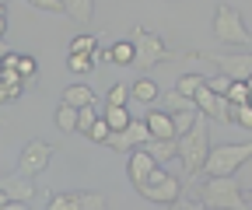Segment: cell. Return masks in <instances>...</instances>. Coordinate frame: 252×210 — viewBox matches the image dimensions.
Listing matches in <instances>:
<instances>
[{
    "mask_svg": "<svg viewBox=\"0 0 252 210\" xmlns=\"http://www.w3.org/2000/svg\"><path fill=\"white\" fill-rule=\"evenodd\" d=\"M67 67H70L74 74H88V70L94 67V60H91L88 53H67Z\"/></svg>",
    "mask_w": 252,
    "mask_h": 210,
    "instance_id": "cell-25",
    "label": "cell"
},
{
    "mask_svg": "<svg viewBox=\"0 0 252 210\" xmlns=\"http://www.w3.org/2000/svg\"><path fill=\"white\" fill-rule=\"evenodd\" d=\"M207 151H210V126H207L203 116H196L193 126L175 137V158H182V172H186L182 175V189L196 182V175L203 172Z\"/></svg>",
    "mask_w": 252,
    "mask_h": 210,
    "instance_id": "cell-1",
    "label": "cell"
},
{
    "mask_svg": "<svg viewBox=\"0 0 252 210\" xmlns=\"http://www.w3.org/2000/svg\"><path fill=\"white\" fill-rule=\"evenodd\" d=\"M63 102L74 105V109H81V105H91L94 102V91H91L88 84H70L67 91H63Z\"/></svg>",
    "mask_w": 252,
    "mask_h": 210,
    "instance_id": "cell-18",
    "label": "cell"
},
{
    "mask_svg": "<svg viewBox=\"0 0 252 210\" xmlns=\"http://www.w3.org/2000/svg\"><path fill=\"white\" fill-rule=\"evenodd\" d=\"M189 60H207V63H214L224 77H231V81H249V74H252V56H249V49H231V53H189Z\"/></svg>",
    "mask_w": 252,
    "mask_h": 210,
    "instance_id": "cell-7",
    "label": "cell"
},
{
    "mask_svg": "<svg viewBox=\"0 0 252 210\" xmlns=\"http://www.w3.org/2000/svg\"><path fill=\"white\" fill-rule=\"evenodd\" d=\"M144 147L151 151V158H154L158 165H165V161L175 158V137H168V140H161V137H147Z\"/></svg>",
    "mask_w": 252,
    "mask_h": 210,
    "instance_id": "cell-16",
    "label": "cell"
},
{
    "mask_svg": "<svg viewBox=\"0 0 252 210\" xmlns=\"http://www.w3.org/2000/svg\"><path fill=\"white\" fill-rule=\"evenodd\" d=\"M102 119L109 123V130H123L133 116H130V109H126V105H105V116H102Z\"/></svg>",
    "mask_w": 252,
    "mask_h": 210,
    "instance_id": "cell-19",
    "label": "cell"
},
{
    "mask_svg": "<svg viewBox=\"0 0 252 210\" xmlns=\"http://www.w3.org/2000/svg\"><path fill=\"white\" fill-rule=\"evenodd\" d=\"M105 196L102 193H53L46 210H102Z\"/></svg>",
    "mask_w": 252,
    "mask_h": 210,
    "instance_id": "cell-11",
    "label": "cell"
},
{
    "mask_svg": "<svg viewBox=\"0 0 252 210\" xmlns=\"http://www.w3.org/2000/svg\"><path fill=\"white\" fill-rule=\"evenodd\" d=\"M144 126H147V133H151V137H161V140L175 137V130H172V116H168V112H161V109H154V105H147Z\"/></svg>",
    "mask_w": 252,
    "mask_h": 210,
    "instance_id": "cell-14",
    "label": "cell"
},
{
    "mask_svg": "<svg viewBox=\"0 0 252 210\" xmlns=\"http://www.w3.org/2000/svg\"><path fill=\"white\" fill-rule=\"evenodd\" d=\"M18 95H21V88H18V84H4V81H0V105L14 102Z\"/></svg>",
    "mask_w": 252,
    "mask_h": 210,
    "instance_id": "cell-32",
    "label": "cell"
},
{
    "mask_svg": "<svg viewBox=\"0 0 252 210\" xmlns=\"http://www.w3.org/2000/svg\"><path fill=\"white\" fill-rule=\"evenodd\" d=\"M193 105H196V112H200V116H210V119H217L220 126H231V102H228L224 95L210 91L207 84H200L196 91H193Z\"/></svg>",
    "mask_w": 252,
    "mask_h": 210,
    "instance_id": "cell-9",
    "label": "cell"
},
{
    "mask_svg": "<svg viewBox=\"0 0 252 210\" xmlns=\"http://www.w3.org/2000/svg\"><path fill=\"white\" fill-rule=\"evenodd\" d=\"M94 49H98V35H77L67 53H88V56H91Z\"/></svg>",
    "mask_w": 252,
    "mask_h": 210,
    "instance_id": "cell-28",
    "label": "cell"
},
{
    "mask_svg": "<svg viewBox=\"0 0 252 210\" xmlns=\"http://www.w3.org/2000/svg\"><path fill=\"white\" fill-rule=\"evenodd\" d=\"M210 91H217V95H224L228 91V84H231V77H224V74H217V77H210V81H203Z\"/></svg>",
    "mask_w": 252,
    "mask_h": 210,
    "instance_id": "cell-33",
    "label": "cell"
},
{
    "mask_svg": "<svg viewBox=\"0 0 252 210\" xmlns=\"http://www.w3.org/2000/svg\"><path fill=\"white\" fill-rule=\"evenodd\" d=\"M94 119H98V112H94V102H91V105H81V109H77V126H74V133H88Z\"/></svg>",
    "mask_w": 252,
    "mask_h": 210,
    "instance_id": "cell-24",
    "label": "cell"
},
{
    "mask_svg": "<svg viewBox=\"0 0 252 210\" xmlns=\"http://www.w3.org/2000/svg\"><path fill=\"white\" fill-rule=\"evenodd\" d=\"M7 35V11H0V39Z\"/></svg>",
    "mask_w": 252,
    "mask_h": 210,
    "instance_id": "cell-35",
    "label": "cell"
},
{
    "mask_svg": "<svg viewBox=\"0 0 252 210\" xmlns=\"http://www.w3.org/2000/svg\"><path fill=\"white\" fill-rule=\"evenodd\" d=\"M196 203L207 210H249V193L238 189L231 175H207L196 186Z\"/></svg>",
    "mask_w": 252,
    "mask_h": 210,
    "instance_id": "cell-2",
    "label": "cell"
},
{
    "mask_svg": "<svg viewBox=\"0 0 252 210\" xmlns=\"http://www.w3.org/2000/svg\"><path fill=\"white\" fill-rule=\"evenodd\" d=\"M137 193L147 200V203H161V207H175L182 200V179L165 172L161 165H154L151 175L144 179V182L137 186Z\"/></svg>",
    "mask_w": 252,
    "mask_h": 210,
    "instance_id": "cell-4",
    "label": "cell"
},
{
    "mask_svg": "<svg viewBox=\"0 0 252 210\" xmlns=\"http://www.w3.org/2000/svg\"><path fill=\"white\" fill-rule=\"evenodd\" d=\"M133 39V63L130 67H137V70H151V67H158V63H165V60L172 56V49L165 46V39L161 35H154V32H147L144 25H133V32H130Z\"/></svg>",
    "mask_w": 252,
    "mask_h": 210,
    "instance_id": "cell-5",
    "label": "cell"
},
{
    "mask_svg": "<svg viewBox=\"0 0 252 210\" xmlns=\"http://www.w3.org/2000/svg\"><path fill=\"white\" fill-rule=\"evenodd\" d=\"M168 116H172V130H175V137H179V133H186L189 126H193V119H196L200 112H196V109H179V112H168Z\"/></svg>",
    "mask_w": 252,
    "mask_h": 210,
    "instance_id": "cell-22",
    "label": "cell"
},
{
    "mask_svg": "<svg viewBox=\"0 0 252 210\" xmlns=\"http://www.w3.org/2000/svg\"><path fill=\"white\" fill-rule=\"evenodd\" d=\"M224 98H228L231 105L249 102V81H231V84H228V91H224Z\"/></svg>",
    "mask_w": 252,
    "mask_h": 210,
    "instance_id": "cell-26",
    "label": "cell"
},
{
    "mask_svg": "<svg viewBox=\"0 0 252 210\" xmlns=\"http://www.w3.org/2000/svg\"><path fill=\"white\" fill-rule=\"evenodd\" d=\"M158 95H161V88H158L151 77H137V81L130 84V98H137V102H144V105H154Z\"/></svg>",
    "mask_w": 252,
    "mask_h": 210,
    "instance_id": "cell-15",
    "label": "cell"
},
{
    "mask_svg": "<svg viewBox=\"0 0 252 210\" xmlns=\"http://www.w3.org/2000/svg\"><path fill=\"white\" fill-rule=\"evenodd\" d=\"M214 39L224 42L228 49H249L252 35H249V25L238 18V11L231 4H220L214 14Z\"/></svg>",
    "mask_w": 252,
    "mask_h": 210,
    "instance_id": "cell-6",
    "label": "cell"
},
{
    "mask_svg": "<svg viewBox=\"0 0 252 210\" xmlns=\"http://www.w3.org/2000/svg\"><path fill=\"white\" fill-rule=\"evenodd\" d=\"M32 7H39V11H49V14H63V4L60 0H28Z\"/></svg>",
    "mask_w": 252,
    "mask_h": 210,
    "instance_id": "cell-34",
    "label": "cell"
},
{
    "mask_svg": "<svg viewBox=\"0 0 252 210\" xmlns=\"http://www.w3.org/2000/svg\"><path fill=\"white\" fill-rule=\"evenodd\" d=\"M0 189L7 193L11 203H28V200H35V179L32 175H21V172H11V175H0Z\"/></svg>",
    "mask_w": 252,
    "mask_h": 210,
    "instance_id": "cell-12",
    "label": "cell"
},
{
    "mask_svg": "<svg viewBox=\"0 0 252 210\" xmlns=\"http://www.w3.org/2000/svg\"><path fill=\"white\" fill-rule=\"evenodd\" d=\"M53 151L56 147L49 144V140H42V137H32L25 147H21V158H18V165H14V172H21V175H42L46 172V165H49V158H53Z\"/></svg>",
    "mask_w": 252,
    "mask_h": 210,
    "instance_id": "cell-8",
    "label": "cell"
},
{
    "mask_svg": "<svg viewBox=\"0 0 252 210\" xmlns=\"http://www.w3.org/2000/svg\"><path fill=\"white\" fill-rule=\"evenodd\" d=\"M158 161L151 158V151H147V147L140 144V147H133V151H130V182H133V189L144 182V179L151 175V168H154Z\"/></svg>",
    "mask_w": 252,
    "mask_h": 210,
    "instance_id": "cell-13",
    "label": "cell"
},
{
    "mask_svg": "<svg viewBox=\"0 0 252 210\" xmlns=\"http://www.w3.org/2000/svg\"><path fill=\"white\" fill-rule=\"evenodd\" d=\"M147 126H144V119H130L123 130H112L109 137H105V144L112 147V151H119V154H126V151H133V147H140V144H147Z\"/></svg>",
    "mask_w": 252,
    "mask_h": 210,
    "instance_id": "cell-10",
    "label": "cell"
},
{
    "mask_svg": "<svg viewBox=\"0 0 252 210\" xmlns=\"http://www.w3.org/2000/svg\"><path fill=\"white\" fill-rule=\"evenodd\" d=\"M0 11H7V7H4V4H0Z\"/></svg>",
    "mask_w": 252,
    "mask_h": 210,
    "instance_id": "cell-36",
    "label": "cell"
},
{
    "mask_svg": "<svg viewBox=\"0 0 252 210\" xmlns=\"http://www.w3.org/2000/svg\"><path fill=\"white\" fill-rule=\"evenodd\" d=\"M165 105H168V112H179V109H196V105H193V98H189V95H179V91H168V95H165Z\"/></svg>",
    "mask_w": 252,
    "mask_h": 210,
    "instance_id": "cell-30",
    "label": "cell"
},
{
    "mask_svg": "<svg viewBox=\"0 0 252 210\" xmlns=\"http://www.w3.org/2000/svg\"><path fill=\"white\" fill-rule=\"evenodd\" d=\"M35 56H28V53H18V60H14V70L25 77V81H32V77H35Z\"/></svg>",
    "mask_w": 252,
    "mask_h": 210,
    "instance_id": "cell-27",
    "label": "cell"
},
{
    "mask_svg": "<svg viewBox=\"0 0 252 210\" xmlns=\"http://www.w3.org/2000/svg\"><path fill=\"white\" fill-rule=\"evenodd\" d=\"M249 158H252V140H242V144H217V147L210 144L200 175H235L242 165H249Z\"/></svg>",
    "mask_w": 252,
    "mask_h": 210,
    "instance_id": "cell-3",
    "label": "cell"
},
{
    "mask_svg": "<svg viewBox=\"0 0 252 210\" xmlns=\"http://www.w3.org/2000/svg\"><path fill=\"white\" fill-rule=\"evenodd\" d=\"M109 63L130 67V63H133V42H116V46H109Z\"/></svg>",
    "mask_w": 252,
    "mask_h": 210,
    "instance_id": "cell-21",
    "label": "cell"
},
{
    "mask_svg": "<svg viewBox=\"0 0 252 210\" xmlns=\"http://www.w3.org/2000/svg\"><path fill=\"white\" fill-rule=\"evenodd\" d=\"M203 81H207L203 74H182V77L175 81V91H179V95H189V98H193V91H196V88H200Z\"/></svg>",
    "mask_w": 252,
    "mask_h": 210,
    "instance_id": "cell-23",
    "label": "cell"
},
{
    "mask_svg": "<svg viewBox=\"0 0 252 210\" xmlns=\"http://www.w3.org/2000/svg\"><path fill=\"white\" fill-rule=\"evenodd\" d=\"M60 4H63V14H70L77 25H88L94 14V0H60Z\"/></svg>",
    "mask_w": 252,
    "mask_h": 210,
    "instance_id": "cell-17",
    "label": "cell"
},
{
    "mask_svg": "<svg viewBox=\"0 0 252 210\" xmlns=\"http://www.w3.org/2000/svg\"><path fill=\"white\" fill-rule=\"evenodd\" d=\"M74 126H77V109L63 102V105L56 109V130H60V133H74Z\"/></svg>",
    "mask_w": 252,
    "mask_h": 210,
    "instance_id": "cell-20",
    "label": "cell"
},
{
    "mask_svg": "<svg viewBox=\"0 0 252 210\" xmlns=\"http://www.w3.org/2000/svg\"><path fill=\"white\" fill-rule=\"evenodd\" d=\"M112 130H109V123H105V119H94V123H91V130L84 133V137H91L94 144H105V137H109Z\"/></svg>",
    "mask_w": 252,
    "mask_h": 210,
    "instance_id": "cell-31",
    "label": "cell"
},
{
    "mask_svg": "<svg viewBox=\"0 0 252 210\" xmlns=\"http://www.w3.org/2000/svg\"><path fill=\"white\" fill-rule=\"evenodd\" d=\"M126 102H130V88H126V84H112L109 95H105V105H126Z\"/></svg>",
    "mask_w": 252,
    "mask_h": 210,
    "instance_id": "cell-29",
    "label": "cell"
}]
</instances>
